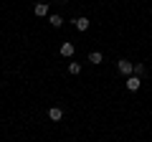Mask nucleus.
Returning a JSON list of instances; mask_svg holds the SVG:
<instances>
[{"instance_id": "obj_1", "label": "nucleus", "mask_w": 152, "mask_h": 142, "mask_svg": "<svg viewBox=\"0 0 152 142\" xmlns=\"http://www.w3.org/2000/svg\"><path fill=\"white\" fill-rule=\"evenodd\" d=\"M119 71H122V74H127V76H132L134 64H132V61H127V59H122V61H119Z\"/></svg>"}, {"instance_id": "obj_7", "label": "nucleus", "mask_w": 152, "mask_h": 142, "mask_svg": "<svg viewBox=\"0 0 152 142\" xmlns=\"http://www.w3.org/2000/svg\"><path fill=\"white\" fill-rule=\"evenodd\" d=\"M69 71L74 74V76H79V74H81V64H76V61H71V64H69Z\"/></svg>"}, {"instance_id": "obj_5", "label": "nucleus", "mask_w": 152, "mask_h": 142, "mask_svg": "<svg viewBox=\"0 0 152 142\" xmlns=\"http://www.w3.org/2000/svg\"><path fill=\"white\" fill-rule=\"evenodd\" d=\"M48 23H51L53 28H61V26H64V18H61V15H56V13H53V15L48 18Z\"/></svg>"}, {"instance_id": "obj_4", "label": "nucleus", "mask_w": 152, "mask_h": 142, "mask_svg": "<svg viewBox=\"0 0 152 142\" xmlns=\"http://www.w3.org/2000/svg\"><path fill=\"white\" fill-rule=\"evenodd\" d=\"M48 117H51L53 122H58V119H64V112H61L58 107H51V109H48Z\"/></svg>"}, {"instance_id": "obj_2", "label": "nucleus", "mask_w": 152, "mask_h": 142, "mask_svg": "<svg viewBox=\"0 0 152 142\" xmlns=\"http://www.w3.org/2000/svg\"><path fill=\"white\" fill-rule=\"evenodd\" d=\"M140 86H142L140 76H134V74H132V76H127V89H129V91H137Z\"/></svg>"}, {"instance_id": "obj_3", "label": "nucleus", "mask_w": 152, "mask_h": 142, "mask_svg": "<svg viewBox=\"0 0 152 142\" xmlns=\"http://www.w3.org/2000/svg\"><path fill=\"white\" fill-rule=\"evenodd\" d=\"M74 26H76V31H89V18H76Z\"/></svg>"}, {"instance_id": "obj_10", "label": "nucleus", "mask_w": 152, "mask_h": 142, "mask_svg": "<svg viewBox=\"0 0 152 142\" xmlns=\"http://www.w3.org/2000/svg\"><path fill=\"white\" fill-rule=\"evenodd\" d=\"M46 13H48V5H46V3H38L36 5V15H46Z\"/></svg>"}, {"instance_id": "obj_8", "label": "nucleus", "mask_w": 152, "mask_h": 142, "mask_svg": "<svg viewBox=\"0 0 152 142\" xmlns=\"http://www.w3.org/2000/svg\"><path fill=\"white\" fill-rule=\"evenodd\" d=\"M134 76H145L147 74V69H145V64H134V71H132Z\"/></svg>"}, {"instance_id": "obj_11", "label": "nucleus", "mask_w": 152, "mask_h": 142, "mask_svg": "<svg viewBox=\"0 0 152 142\" xmlns=\"http://www.w3.org/2000/svg\"><path fill=\"white\" fill-rule=\"evenodd\" d=\"M58 3H69V0H58Z\"/></svg>"}, {"instance_id": "obj_6", "label": "nucleus", "mask_w": 152, "mask_h": 142, "mask_svg": "<svg viewBox=\"0 0 152 142\" xmlns=\"http://www.w3.org/2000/svg\"><path fill=\"white\" fill-rule=\"evenodd\" d=\"M61 56H74V43H64L61 46Z\"/></svg>"}, {"instance_id": "obj_9", "label": "nucleus", "mask_w": 152, "mask_h": 142, "mask_svg": "<svg viewBox=\"0 0 152 142\" xmlns=\"http://www.w3.org/2000/svg\"><path fill=\"white\" fill-rule=\"evenodd\" d=\"M89 61H91V64H102V61H104V56L99 53V51H94V53H89Z\"/></svg>"}]
</instances>
